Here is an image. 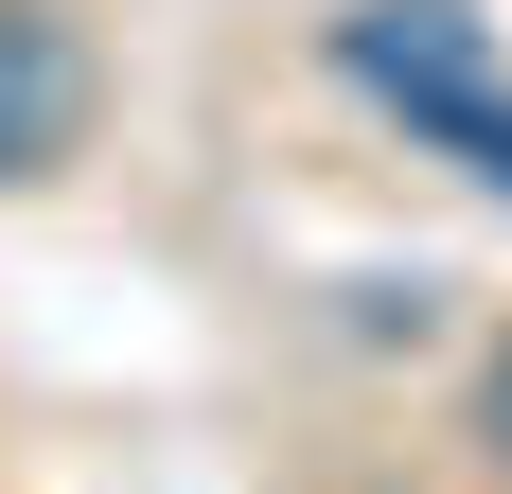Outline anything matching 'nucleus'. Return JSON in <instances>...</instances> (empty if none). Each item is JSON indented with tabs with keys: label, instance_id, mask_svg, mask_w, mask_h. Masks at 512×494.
<instances>
[{
	"label": "nucleus",
	"instance_id": "obj_1",
	"mask_svg": "<svg viewBox=\"0 0 512 494\" xmlns=\"http://www.w3.org/2000/svg\"><path fill=\"white\" fill-rule=\"evenodd\" d=\"M336 71H354L371 106H407V142H442V124L495 89V18H477V0H354V18H336Z\"/></svg>",
	"mask_w": 512,
	"mask_h": 494
},
{
	"label": "nucleus",
	"instance_id": "obj_2",
	"mask_svg": "<svg viewBox=\"0 0 512 494\" xmlns=\"http://www.w3.org/2000/svg\"><path fill=\"white\" fill-rule=\"evenodd\" d=\"M71 124H89V53L53 36V18H0V177L71 159Z\"/></svg>",
	"mask_w": 512,
	"mask_h": 494
},
{
	"label": "nucleus",
	"instance_id": "obj_3",
	"mask_svg": "<svg viewBox=\"0 0 512 494\" xmlns=\"http://www.w3.org/2000/svg\"><path fill=\"white\" fill-rule=\"evenodd\" d=\"M442 159H460L477 195H512V71H495V89H477V106H460V124H442Z\"/></svg>",
	"mask_w": 512,
	"mask_h": 494
},
{
	"label": "nucleus",
	"instance_id": "obj_4",
	"mask_svg": "<svg viewBox=\"0 0 512 494\" xmlns=\"http://www.w3.org/2000/svg\"><path fill=\"white\" fill-rule=\"evenodd\" d=\"M477 424H495V459H512V353H495V389H477Z\"/></svg>",
	"mask_w": 512,
	"mask_h": 494
}]
</instances>
